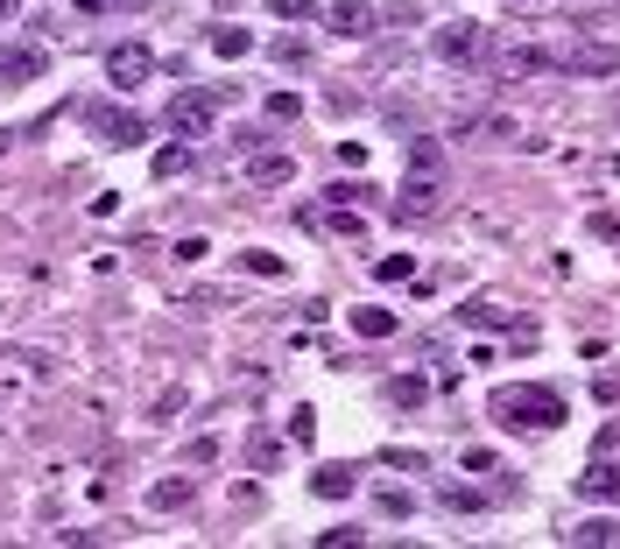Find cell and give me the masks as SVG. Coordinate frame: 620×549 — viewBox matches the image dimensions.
Masks as SVG:
<instances>
[{"instance_id": "obj_3", "label": "cell", "mask_w": 620, "mask_h": 549, "mask_svg": "<svg viewBox=\"0 0 620 549\" xmlns=\"http://www.w3.org/2000/svg\"><path fill=\"white\" fill-rule=\"evenodd\" d=\"M226 107V99H219V85L212 92H176L170 99V135H184V141H204L212 135V113Z\"/></svg>"}, {"instance_id": "obj_12", "label": "cell", "mask_w": 620, "mask_h": 549, "mask_svg": "<svg viewBox=\"0 0 620 549\" xmlns=\"http://www.w3.org/2000/svg\"><path fill=\"white\" fill-rule=\"evenodd\" d=\"M190 162H198V141H184V135H176L170 148H156V176H162V184H170V176H184Z\"/></svg>"}, {"instance_id": "obj_21", "label": "cell", "mask_w": 620, "mask_h": 549, "mask_svg": "<svg viewBox=\"0 0 620 549\" xmlns=\"http://www.w3.org/2000/svg\"><path fill=\"white\" fill-rule=\"evenodd\" d=\"M374 508L388 514V522H402V514H417V500H409V494H395V486H381V494H374Z\"/></svg>"}, {"instance_id": "obj_9", "label": "cell", "mask_w": 620, "mask_h": 549, "mask_svg": "<svg viewBox=\"0 0 620 549\" xmlns=\"http://www.w3.org/2000/svg\"><path fill=\"white\" fill-rule=\"evenodd\" d=\"M310 494L318 500H352L360 494V465H318L310 472Z\"/></svg>"}, {"instance_id": "obj_5", "label": "cell", "mask_w": 620, "mask_h": 549, "mask_svg": "<svg viewBox=\"0 0 620 549\" xmlns=\"http://www.w3.org/2000/svg\"><path fill=\"white\" fill-rule=\"evenodd\" d=\"M431 50L445 57V64H480L494 42H486V28H480V22H451V28H437V36H431Z\"/></svg>"}, {"instance_id": "obj_16", "label": "cell", "mask_w": 620, "mask_h": 549, "mask_svg": "<svg viewBox=\"0 0 620 549\" xmlns=\"http://www.w3.org/2000/svg\"><path fill=\"white\" fill-rule=\"evenodd\" d=\"M247 50H255V28H212V57L233 64V57H247Z\"/></svg>"}, {"instance_id": "obj_19", "label": "cell", "mask_w": 620, "mask_h": 549, "mask_svg": "<svg viewBox=\"0 0 620 549\" xmlns=\"http://www.w3.org/2000/svg\"><path fill=\"white\" fill-rule=\"evenodd\" d=\"M261 113H269V121H303V99L297 92H269V99H261Z\"/></svg>"}, {"instance_id": "obj_2", "label": "cell", "mask_w": 620, "mask_h": 549, "mask_svg": "<svg viewBox=\"0 0 620 549\" xmlns=\"http://www.w3.org/2000/svg\"><path fill=\"white\" fill-rule=\"evenodd\" d=\"M85 127H99L113 148L149 141V121H141V113H127V107H113V99H85Z\"/></svg>"}, {"instance_id": "obj_28", "label": "cell", "mask_w": 620, "mask_h": 549, "mask_svg": "<svg viewBox=\"0 0 620 549\" xmlns=\"http://www.w3.org/2000/svg\"><path fill=\"white\" fill-rule=\"evenodd\" d=\"M508 8H536V0H508Z\"/></svg>"}, {"instance_id": "obj_14", "label": "cell", "mask_w": 620, "mask_h": 549, "mask_svg": "<svg viewBox=\"0 0 620 549\" xmlns=\"http://www.w3.org/2000/svg\"><path fill=\"white\" fill-rule=\"evenodd\" d=\"M579 494H585V500H620V472H613V465H585Z\"/></svg>"}, {"instance_id": "obj_15", "label": "cell", "mask_w": 620, "mask_h": 549, "mask_svg": "<svg viewBox=\"0 0 620 549\" xmlns=\"http://www.w3.org/2000/svg\"><path fill=\"white\" fill-rule=\"evenodd\" d=\"M352 332H360V338H388V332H395V310L360 303V310H352Z\"/></svg>"}, {"instance_id": "obj_23", "label": "cell", "mask_w": 620, "mask_h": 549, "mask_svg": "<svg viewBox=\"0 0 620 549\" xmlns=\"http://www.w3.org/2000/svg\"><path fill=\"white\" fill-rule=\"evenodd\" d=\"M571 542H620V522H585L571 528Z\"/></svg>"}, {"instance_id": "obj_11", "label": "cell", "mask_w": 620, "mask_h": 549, "mask_svg": "<svg viewBox=\"0 0 620 549\" xmlns=\"http://www.w3.org/2000/svg\"><path fill=\"white\" fill-rule=\"evenodd\" d=\"M289 176H297V162H289V155H255V162H247V184H261V190L289 184Z\"/></svg>"}, {"instance_id": "obj_4", "label": "cell", "mask_w": 620, "mask_h": 549, "mask_svg": "<svg viewBox=\"0 0 620 549\" xmlns=\"http://www.w3.org/2000/svg\"><path fill=\"white\" fill-rule=\"evenodd\" d=\"M107 78H113V92H141V85L156 78V50L149 42H113L107 50Z\"/></svg>"}, {"instance_id": "obj_22", "label": "cell", "mask_w": 620, "mask_h": 549, "mask_svg": "<svg viewBox=\"0 0 620 549\" xmlns=\"http://www.w3.org/2000/svg\"><path fill=\"white\" fill-rule=\"evenodd\" d=\"M459 317H466V324H514L500 303H459Z\"/></svg>"}, {"instance_id": "obj_10", "label": "cell", "mask_w": 620, "mask_h": 549, "mask_svg": "<svg viewBox=\"0 0 620 549\" xmlns=\"http://www.w3.org/2000/svg\"><path fill=\"white\" fill-rule=\"evenodd\" d=\"M324 22H332V36H374V8L367 0H338Z\"/></svg>"}, {"instance_id": "obj_17", "label": "cell", "mask_w": 620, "mask_h": 549, "mask_svg": "<svg viewBox=\"0 0 620 549\" xmlns=\"http://www.w3.org/2000/svg\"><path fill=\"white\" fill-rule=\"evenodd\" d=\"M565 71H579V78H607V71H620V50H585V57H571Z\"/></svg>"}, {"instance_id": "obj_7", "label": "cell", "mask_w": 620, "mask_h": 549, "mask_svg": "<svg viewBox=\"0 0 620 549\" xmlns=\"http://www.w3.org/2000/svg\"><path fill=\"white\" fill-rule=\"evenodd\" d=\"M42 71H50V50H42V42H8V50H0V78L8 85H28V78H42Z\"/></svg>"}, {"instance_id": "obj_24", "label": "cell", "mask_w": 620, "mask_h": 549, "mask_svg": "<svg viewBox=\"0 0 620 549\" xmlns=\"http://www.w3.org/2000/svg\"><path fill=\"white\" fill-rule=\"evenodd\" d=\"M310 437H318V409H297L289 415V444H310Z\"/></svg>"}, {"instance_id": "obj_27", "label": "cell", "mask_w": 620, "mask_h": 549, "mask_svg": "<svg viewBox=\"0 0 620 549\" xmlns=\"http://www.w3.org/2000/svg\"><path fill=\"white\" fill-rule=\"evenodd\" d=\"M360 536H367V528H324L318 542H324V549H346V542H360Z\"/></svg>"}, {"instance_id": "obj_13", "label": "cell", "mask_w": 620, "mask_h": 549, "mask_svg": "<svg viewBox=\"0 0 620 549\" xmlns=\"http://www.w3.org/2000/svg\"><path fill=\"white\" fill-rule=\"evenodd\" d=\"M381 395H388L395 409H423V402H431V380H423V374H395Z\"/></svg>"}, {"instance_id": "obj_6", "label": "cell", "mask_w": 620, "mask_h": 549, "mask_svg": "<svg viewBox=\"0 0 620 549\" xmlns=\"http://www.w3.org/2000/svg\"><path fill=\"white\" fill-rule=\"evenodd\" d=\"M437 198H445V190H437V170H417V176L402 184V198H395V219H402V226H417V219L437 212Z\"/></svg>"}, {"instance_id": "obj_25", "label": "cell", "mask_w": 620, "mask_h": 549, "mask_svg": "<svg viewBox=\"0 0 620 549\" xmlns=\"http://www.w3.org/2000/svg\"><path fill=\"white\" fill-rule=\"evenodd\" d=\"M324 204H367V184H332V190H324Z\"/></svg>"}, {"instance_id": "obj_20", "label": "cell", "mask_w": 620, "mask_h": 549, "mask_svg": "<svg viewBox=\"0 0 620 549\" xmlns=\"http://www.w3.org/2000/svg\"><path fill=\"white\" fill-rule=\"evenodd\" d=\"M374 275H381V282H409V275H417V254H381Z\"/></svg>"}, {"instance_id": "obj_8", "label": "cell", "mask_w": 620, "mask_h": 549, "mask_svg": "<svg viewBox=\"0 0 620 549\" xmlns=\"http://www.w3.org/2000/svg\"><path fill=\"white\" fill-rule=\"evenodd\" d=\"M190 500H198V472H170V479L149 486V508L156 514H176V508H190Z\"/></svg>"}, {"instance_id": "obj_26", "label": "cell", "mask_w": 620, "mask_h": 549, "mask_svg": "<svg viewBox=\"0 0 620 549\" xmlns=\"http://www.w3.org/2000/svg\"><path fill=\"white\" fill-rule=\"evenodd\" d=\"M247 458H255V465H275V458H283V444L261 437V444H247Z\"/></svg>"}, {"instance_id": "obj_18", "label": "cell", "mask_w": 620, "mask_h": 549, "mask_svg": "<svg viewBox=\"0 0 620 549\" xmlns=\"http://www.w3.org/2000/svg\"><path fill=\"white\" fill-rule=\"evenodd\" d=\"M269 14H275V22H318V0H269Z\"/></svg>"}, {"instance_id": "obj_29", "label": "cell", "mask_w": 620, "mask_h": 549, "mask_svg": "<svg viewBox=\"0 0 620 549\" xmlns=\"http://www.w3.org/2000/svg\"><path fill=\"white\" fill-rule=\"evenodd\" d=\"M0 14H14V0H0Z\"/></svg>"}, {"instance_id": "obj_1", "label": "cell", "mask_w": 620, "mask_h": 549, "mask_svg": "<svg viewBox=\"0 0 620 549\" xmlns=\"http://www.w3.org/2000/svg\"><path fill=\"white\" fill-rule=\"evenodd\" d=\"M494 415L508 429H565V395L536 388V380H508V388H494Z\"/></svg>"}]
</instances>
